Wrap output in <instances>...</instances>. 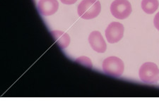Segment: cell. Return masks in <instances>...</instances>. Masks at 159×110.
<instances>
[{
	"label": "cell",
	"instance_id": "cell-10",
	"mask_svg": "<svg viewBox=\"0 0 159 110\" xmlns=\"http://www.w3.org/2000/svg\"><path fill=\"white\" fill-rule=\"evenodd\" d=\"M76 62H79V64H83L84 66H87V67L92 68V62L89 57H81L78 58L76 60Z\"/></svg>",
	"mask_w": 159,
	"mask_h": 110
},
{
	"label": "cell",
	"instance_id": "cell-1",
	"mask_svg": "<svg viewBox=\"0 0 159 110\" xmlns=\"http://www.w3.org/2000/svg\"><path fill=\"white\" fill-rule=\"evenodd\" d=\"M101 11V4L99 0H83L79 4L77 12L81 19H93Z\"/></svg>",
	"mask_w": 159,
	"mask_h": 110
},
{
	"label": "cell",
	"instance_id": "cell-11",
	"mask_svg": "<svg viewBox=\"0 0 159 110\" xmlns=\"http://www.w3.org/2000/svg\"><path fill=\"white\" fill-rule=\"evenodd\" d=\"M153 24H154L156 29L159 31V12L156 14L154 19H153Z\"/></svg>",
	"mask_w": 159,
	"mask_h": 110
},
{
	"label": "cell",
	"instance_id": "cell-7",
	"mask_svg": "<svg viewBox=\"0 0 159 110\" xmlns=\"http://www.w3.org/2000/svg\"><path fill=\"white\" fill-rule=\"evenodd\" d=\"M38 9L43 16H52L57 11L59 2L57 0H40L38 4Z\"/></svg>",
	"mask_w": 159,
	"mask_h": 110
},
{
	"label": "cell",
	"instance_id": "cell-3",
	"mask_svg": "<svg viewBox=\"0 0 159 110\" xmlns=\"http://www.w3.org/2000/svg\"><path fill=\"white\" fill-rule=\"evenodd\" d=\"M102 70L107 75L115 78L120 77L125 70L124 62L115 56L107 57L102 62Z\"/></svg>",
	"mask_w": 159,
	"mask_h": 110
},
{
	"label": "cell",
	"instance_id": "cell-8",
	"mask_svg": "<svg viewBox=\"0 0 159 110\" xmlns=\"http://www.w3.org/2000/svg\"><path fill=\"white\" fill-rule=\"evenodd\" d=\"M54 39L61 49H65L70 44V37L67 33L61 30H53L51 32Z\"/></svg>",
	"mask_w": 159,
	"mask_h": 110
},
{
	"label": "cell",
	"instance_id": "cell-6",
	"mask_svg": "<svg viewBox=\"0 0 159 110\" xmlns=\"http://www.w3.org/2000/svg\"><path fill=\"white\" fill-rule=\"evenodd\" d=\"M89 42L92 49L98 53H104L107 50V44L101 33L97 30L92 32L89 36Z\"/></svg>",
	"mask_w": 159,
	"mask_h": 110
},
{
	"label": "cell",
	"instance_id": "cell-12",
	"mask_svg": "<svg viewBox=\"0 0 159 110\" xmlns=\"http://www.w3.org/2000/svg\"><path fill=\"white\" fill-rule=\"evenodd\" d=\"M60 1L65 4L71 5V4H75L76 2H77V0H60Z\"/></svg>",
	"mask_w": 159,
	"mask_h": 110
},
{
	"label": "cell",
	"instance_id": "cell-4",
	"mask_svg": "<svg viewBox=\"0 0 159 110\" xmlns=\"http://www.w3.org/2000/svg\"><path fill=\"white\" fill-rule=\"evenodd\" d=\"M132 7L128 0H115L110 5V12L117 19L124 20L129 16Z\"/></svg>",
	"mask_w": 159,
	"mask_h": 110
},
{
	"label": "cell",
	"instance_id": "cell-5",
	"mask_svg": "<svg viewBox=\"0 0 159 110\" xmlns=\"http://www.w3.org/2000/svg\"><path fill=\"white\" fill-rule=\"evenodd\" d=\"M125 27L119 22H112L106 30V37L110 44L118 42L124 36Z\"/></svg>",
	"mask_w": 159,
	"mask_h": 110
},
{
	"label": "cell",
	"instance_id": "cell-2",
	"mask_svg": "<svg viewBox=\"0 0 159 110\" xmlns=\"http://www.w3.org/2000/svg\"><path fill=\"white\" fill-rule=\"evenodd\" d=\"M139 76L143 83L156 84L159 81V68L153 62H146L141 66Z\"/></svg>",
	"mask_w": 159,
	"mask_h": 110
},
{
	"label": "cell",
	"instance_id": "cell-9",
	"mask_svg": "<svg viewBox=\"0 0 159 110\" xmlns=\"http://www.w3.org/2000/svg\"><path fill=\"white\" fill-rule=\"evenodd\" d=\"M142 8L143 11L147 14H153L159 7L158 0H142Z\"/></svg>",
	"mask_w": 159,
	"mask_h": 110
}]
</instances>
